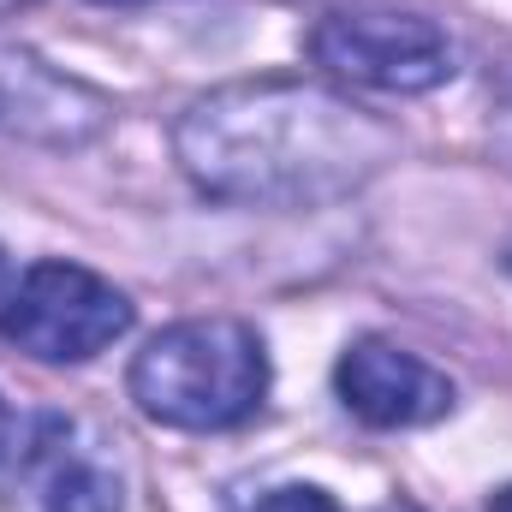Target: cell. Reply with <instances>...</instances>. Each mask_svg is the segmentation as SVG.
I'll use <instances>...</instances> for the list:
<instances>
[{
    "instance_id": "5",
    "label": "cell",
    "mask_w": 512,
    "mask_h": 512,
    "mask_svg": "<svg viewBox=\"0 0 512 512\" xmlns=\"http://www.w3.org/2000/svg\"><path fill=\"white\" fill-rule=\"evenodd\" d=\"M114 120V102L84 78L48 66L36 48L0 36V131L42 149H84Z\"/></svg>"
},
{
    "instance_id": "15",
    "label": "cell",
    "mask_w": 512,
    "mask_h": 512,
    "mask_svg": "<svg viewBox=\"0 0 512 512\" xmlns=\"http://www.w3.org/2000/svg\"><path fill=\"white\" fill-rule=\"evenodd\" d=\"M507 268H512V245H507Z\"/></svg>"
},
{
    "instance_id": "7",
    "label": "cell",
    "mask_w": 512,
    "mask_h": 512,
    "mask_svg": "<svg viewBox=\"0 0 512 512\" xmlns=\"http://www.w3.org/2000/svg\"><path fill=\"white\" fill-rule=\"evenodd\" d=\"M102 447L78 417L42 411L18 441V483L36 512H126V483Z\"/></svg>"
},
{
    "instance_id": "6",
    "label": "cell",
    "mask_w": 512,
    "mask_h": 512,
    "mask_svg": "<svg viewBox=\"0 0 512 512\" xmlns=\"http://www.w3.org/2000/svg\"><path fill=\"white\" fill-rule=\"evenodd\" d=\"M334 393L340 405L370 423V429H423V423H441L453 411V382L423 364L417 352H405L399 340L382 334H364L340 352L334 364Z\"/></svg>"
},
{
    "instance_id": "10",
    "label": "cell",
    "mask_w": 512,
    "mask_h": 512,
    "mask_svg": "<svg viewBox=\"0 0 512 512\" xmlns=\"http://www.w3.org/2000/svg\"><path fill=\"white\" fill-rule=\"evenodd\" d=\"M18 453V417H12V405L0 399V465Z\"/></svg>"
},
{
    "instance_id": "12",
    "label": "cell",
    "mask_w": 512,
    "mask_h": 512,
    "mask_svg": "<svg viewBox=\"0 0 512 512\" xmlns=\"http://www.w3.org/2000/svg\"><path fill=\"white\" fill-rule=\"evenodd\" d=\"M489 512H512V483H507V489H495V495H489Z\"/></svg>"
},
{
    "instance_id": "4",
    "label": "cell",
    "mask_w": 512,
    "mask_h": 512,
    "mask_svg": "<svg viewBox=\"0 0 512 512\" xmlns=\"http://www.w3.org/2000/svg\"><path fill=\"white\" fill-rule=\"evenodd\" d=\"M131 316L137 310L114 280H102L84 262L48 256V262H30L18 274V292L0 316V334L42 364H90L96 352L126 340Z\"/></svg>"
},
{
    "instance_id": "9",
    "label": "cell",
    "mask_w": 512,
    "mask_h": 512,
    "mask_svg": "<svg viewBox=\"0 0 512 512\" xmlns=\"http://www.w3.org/2000/svg\"><path fill=\"white\" fill-rule=\"evenodd\" d=\"M489 137H495V149L512 161V60L495 66V78H489Z\"/></svg>"
},
{
    "instance_id": "1",
    "label": "cell",
    "mask_w": 512,
    "mask_h": 512,
    "mask_svg": "<svg viewBox=\"0 0 512 512\" xmlns=\"http://www.w3.org/2000/svg\"><path fill=\"white\" fill-rule=\"evenodd\" d=\"M399 155L387 120L316 78H233L185 102L173 120V161L209 203L239 209H322Z\"/></svg>"
},
{
    "instance_id": "2",
    "label": "cell",
    "mask_w": 512,
    "mask_h": 512,
    "mask_svg": "<svg viewBox=\"0 0 512 512\" xmlns=\"http://www.w3.org/2000/svg\"><path fill=\"white\" fill-rule=\"evenodd\" d=\"M131 399L149 423L215 435L251 423L268 399V352L262 334L239 316H191L161 328L131 358Z\"/></svg>"
},
{
    "instance_id": "13",
    "label": "cell",
    "mask_w": 512,
    "mask_h": 512,
    "mask_svg": "<svg viewBox=\"0 0 512 512\" xmlns=\"http://www.w3.org/2000/svg\"><path fill=\"white\" fill-rule=\"evenodd\" d=\"M24 6H42V0H0V18H12V12H24Z\"/></svg>"
},
{
    "instance_id": "14",
    "label": "cell",
    "mask_w": 512,
    "mask_h": 512,
    "mask_svg": "<svg viewBox=\"0 0 512 512\" xmlns=\"http://www.w3.org/2000/svg\"><path fill=\"white\" fill-rule=\"evenodd\" d=\"M96 6H149V0H96Z\"/></svg>"
},
{
    "instance_id": "11",
    "label": "cell",
    "mask_w": 512,
    "mask_h": 512,
    "mask_svg": "<svg viewBox=\"0 0 512 512\" xmlns=\"http://www.w3.org/2000/svg\"><path fill=\"white\" fill-rule=\"evenodd\" d=\"M18 274H24V268H12V256L0 251V316H6V304H12V292H18Z\"/></svg>"
},
{
    "instance_id": "8",
    "label": "cell",
    "mask_w": 512,
    "mask_h": 512,
    "mask_svg": "<svg viewBox=\"0 0 512 512\" xmlns=\"http://www.w3.org/2000/svg\"><path fill=\"white\" fill-rule=\"evenodd\" d=\"M227 512H340V501L316 483H274V489H251V495H233Z\"/></svg>"
},
{
    "instance_id": "3",
    "label": "cell",
    "mask_w": 512,
    "mask_h": 512,
    "mask_svg": "<svg viewBox=\"0 0 512 512\" xmlns=\"http://www.w3.org/2000/svg\"><path fill=\"white\" fill-rule=\"evenodd\" d=\"M316 66L382 96H429L459 72V42L405 6H340L310 30Z\"/></svg>"
}]
</instances>
